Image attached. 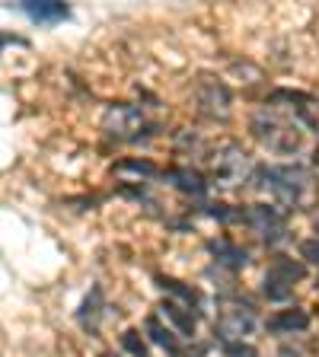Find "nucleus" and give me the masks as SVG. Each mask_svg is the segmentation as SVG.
<instances>
[{
    "mask_svg": "<svg viewBox=\"0 0 319 357\" xmlns=\"http://www.w3.org/2000/svg\"><path fill=\"white\" fill-rule=\"evenodd\" d=\"M268 275L281 278L284 284L294 287V281H304L306 278V268H304V261H294L290 255H275V261H272V268H268Z\"/></svg>",
    "mask_w": 319,
    "mask_h": 357,
    "instance_id": "2eb2a0df",
    "label": "nucleus"
},
{
    "mask_svg": "<svg viewBox=\"0 0 319 357\" xmlns=\"http://www.w3.org/2000/svg\"><path fill=\"white\" fill-rule=\"evenodd\" d=\"M316 287H319V281H316Z\"/></svg>",
    "mask_w": 319,
    "mask_h": 357,
    "instance_id": "a878e982",
    "label": "nucleus"
},
{
    "mask_svg": "<svg viewBox=\"0 0 319 357\" xmlns=\"http://www.w3.org/2000/svg\"><path fill=\"white\" fill-rule=\"evenodd\" d=\"M156 284H160V287L166 290V294H172V297H179L182 300V303L188 306V310H192V306H198L201 303V294L195 287H188V284H182V281H176V278H156Z\"/></svg>",
    "mask_w": 319,
    "mask_h": 357,
    "instance_id": "dca6fc26",
    "label": "nucleus"
},
{
    "mask_svg": "<svg viewBox=\"0 0 319 357\" xmlns=\"http://www.w3.org/2000/svg\"><path fill=\"white\" fill-rule=\"evenodd\" d=\"M259 326L255 312L249 306H230L223 310L214 322V335L221 342H243L246 335H253V328Z\"/></svg>",
    "mask_w": 319,
    "mask_h": 357,
    "instance_id": "423d86ee",
    "label": "nucleus"
},
{
    "mask_svg": "<svg viewBox=\"0 0 319 357\" xmlns=\"http://www.w3.org/2000/svg\"><path fill=\"white\" fill-rule=\"evenodd\" d=\"M20 10L36 22H61V20H67V13H71V10H67L64 3H58V0H22Z\"/></svg>",
    "mask_w": 319,
    "mask_h": 357,
    "instance_id": "1a4fd4ad",
    "label": "nucleus"
},
{
    "mask_svg": "<svg viewBox=\"0 0 319 357\" xmlns=\"http://www.w3.org/2000/svg\"><path fill=\"white\" fill-rule=\"evenodd\" d=\"M223 354L227 357H259V351L246 342H223Z\"/></svg>",
    "mask_w": 319,
    "mask_h": 357,
    "instance_id": "aec40b11",
    "label": "nucleus"
},
{
    "mask_svg": "<svg viewBox=\"0 0 319 357\" xmlns=\"http://www.w3.org/2000/svg\"><path fill=\"white\" fill-rule=\"evenodd\" d=\"M115 172H141V176H156V166L147 160H121L115 163Z\"/></svg>",
    "mask_w": 319,
    "mask_h": 357,
    "instance_id": "6ab92c4d",
    "label": "nucleus"
},
{
    "mask_svg": "<svg viewBox=\"0 0 319 357\" xmlns=\"http://www.w3.org/2000/svg\"><path fill=\"white\" fill-rule=\"evenodd\" d=\"M144 328H147V335H150V342L156 344V348H163L166 354H172V357H182V344H179V338L170 332V328L160 322V316H147V322H144Z\"/></svg>",
    "mask_w": 319,
    "mask_h": 357,
    "instance_id": "9b49d317",
    "label": "nucleus"
},
{
    "mask_svg": "<svg viewBox=\"0 0 319 357\" xmlns=\"http://www.w3.org/2000/svg\"><path fill=\"white\" fill-rule=\"evenodd\" d=\"M300 252H304V259H310L319 265V239H306V243L300 245Z\"/></svg>",
    "mask_w": 319,
    "mask_h": 357,
    "instance_id": "412c9836",
    "label": "nucleus"
},
{
    "mask_svg": "<svg viewBox=\"0 0 319 357\" xmlns=\"http://www.w3.org/2000/svg\"><path fill=\"white\" fill-rule=\"evenodd\" d=\"M208 214H211V217H217V220H230L233 211H227V204H211Z\"/></svg>",
    "mask_w": 319,
    "mask_h": 357,
    "instance_id": "4be33fe9",
    "label": "nucleus"
},
{
    "mask_svg": "<svg viewBox=\"0 0 319 357\" xmlns=\"http://www.w3.org/2000/svg\"><path fill=\"white\" fill-rule=\"evenodd\" d=\"M249 128H253L255 141H259L262 147L275 150V153H297L300 144H304V131H300V125L281 119L272 105H265V109L255 112Z\"/></svg>",
    "mask_w": 319,
    "mask_h": 357,
    "instance_id": "f03ea898",
    "label": "nucleus"
},
{
    "mask_svg": "<svg viewBox=\"0 0 319 357\" xmlns=\"http://www.w3.org/2000/svg\"><path fill=\"white\" fill-rule=\"evenodd\" d=\"M121 344H125L128 354H134V357H147V342L141 338V332H138V328H128V332L121 335Z\"/></svg>",
    "mask_w": 319,
    "mask_h": 357,
    "instance_id": "a211bd4d",
    "label": "nucleus"
},
{
    "mask_svg": "<svg viewBox=\"0 0 319 357\" xmlns=\"http://www.w3.org/2000/svg\"><path fill=\"white\" fill-rule=\"evenodd\" d=\"M166 178H170L172 185L179 188L182 195H192V198H201L205 195V188H208V182H205V176L195 169H188V166H176V169H166Z\"/></svg>",
    "mask_w": 319,
    "mask_h": 357,
    "instance_id": "9d476101",
    "label": "nucleus"
},
{
    "mask_svg": "<svg viewBox=\"0 0 319 357\" xmlns=\"http://www.w3.org/2000/svg\"><path fill=\"white\" fill-rule=\"evenodd\" d=\"M262 294H265L268 300H275V303H284V300H290L294 287L284 284L281 278H275V275H265V281H262Z\"/></svg>",
    "mask_w": 319,
    "mask_h": 357,
    "instance_id": "f3484780",
    "label": "nucleus"
},
{
    "mask_svg": "<svg viewBox=\"0 0 319 357\" xmlns=\"http://www.w3.org/2000/svg\"><path fill=\"white\" fill-rule=\"evenodd\" d=\"M313 163L319 166V144H316V150H313Z\"/></svg>",
    "mask_w": 319,
    "mask_h": 357,
    "instance_id": "b1692460",
    "label": "nucleus"
},
{
    "mask_svg": "<svg viewBox=\"0 0 319 357\" xmlns=\"http://www.w3.org/2000/svg\"><path fill=\"white\" fill-rule=\"evenodd\" d=\"M208 160H211V172H214V178L223 182V185L239 182V178L246 176V169H249V156H246V150L239 147L237 141L217 144L214 153H211Z\"/></svg>",
    "mask_w": 319,
    "mask_h": 357,
    "instance_id": "7ed1b4c3",
    "label": "nucleus"
},
{
    "mask_svg": "<svg viewBox=\"0 0 319 357\" xmlns=\"http://www.w3.org/2000/svg\"><path fill=\"white\" fill-rule=\"evenodd\" d=\"M316 233H319V220H316Z\"/></svg>",
    "mask_w": 319,
    "mask_h": 357,
    "instance_id": "393cba45",
    "label": "nucleus"
},
{
    "mask_svg": "<svg viewBox=\"0 0 319 357\" xmlns=\"http://www.w3.org/2000/svg\"><path fill=\"white\" fill-rule=\"evenodd\" d=\"M208 249H211V255H214L217 265L230 268V271H239V268H246V261H249L246 249L243 245H237L233 239H211Z\"/></svg>",
    "mask_w": 319,
    "mask_h": 357,
    "instance_id": "6e6552de",
    "label": "nucleus"
},
{
    "mask_svg": "<svg viewBox=\"0 0 319 357\" xmlns=\"http://www.w3.org/2000/svg\"><path fill=\"white\" fill-rule=\"evenodd\" d=\"M243 220L259 233V239L265 245H278L284 236H288V223H284L281 211L268 208V204H249V211L243 214Z\"/></svg>",
    "mask_w": 319,
    "mask_h": 357,
    "instance_id": "39448f33",
    "label": "nucleus"
},
{
    "mask_svg": "<svg viewBox=\"0 0 319 357\" xmlns=\"http://www.w3.org/2000/svg\"><path fill=\"white\" fill-rule=\"evenodd\" d=\"M160 312H163L170 322H176V328L182 335H188L192 338L195 335V326H198V319H195V312L188 310V306H182V303H172V300H166L163 306H160Z\"/></svg>",
    "mask_w": 319,
    "mask_h": 357,
    "instance_id": "4468645a",
    "label": "nucleus"
},
{
    "mask_svg": "<svg viewBox=\"0 0 319 357\" xmlns=\"http://www.w3.org/2000/svg\"><path fill=\"white\" fill-rule=\"evenodd\" d=\"M304 328H310V316H306L304 310H281L268 319V332H278V335L304 332Z\"/></svg>",
    "mask_w": 319,
    "mask_h": 357,
    "instance_id": "f8f14e48",
    "label": "nucleus"
},
{
    "mask_svg": "<svg viewBox=\"0 0 319 357\" xmlns=\"http://www.w3.org/2000/svg\"><path fill=\"white\" fill-rule=\"evenodd\" d=\"M77 319L87 332H96L99 328V319H103V287H93L89 290V297L83 300L80 312H77Z\"/></svg>",
    "mask_w": 319,
    "mask_h": 357,
    "instance_id": "ddd939ff",
    "label": "nucleus"
},
{
    "mask_svg": "<svg viewBox=\"0 0 319 357\" xmlns=\"http://www.w3.org/2000/svg\"><path fill=\"white\" fill-rule=\"evenodd\" d=\"M255 188L268 192L281 208H297L310 188V172L300 163L294 166H259L255 169Z\"/></svg>",
    "mask_w": 319,
    "mask_h": 357,
    "instance_id": "f257e3e1",
    "label": "nucleus"
},
{
    "mask_svg": "<svg viewBox=\"0 0 319 357\" xmlns=\"http://www.w3.org/2000/svg\"><path fill=\"white\" fill-rule=\"evenodd\" d=\"M205 351H208L205 344H195L192 351H182V357H205Z\"/></svg>",
    "mask_w": 319,
    "mask_h": 357,
    "instance_id": "5701e85b",
    "label": "nucleus"
},
{
    "mask_svg": "<svg viewBox=\"0 0 319 357\" xmlns=\"http://www.w3.org/2000/svg\"><path fill=\"white\" fill-rule=\"evenodd\" d=\"M198 109L208 119H227L230 115V89L214 77H201L198 80Z\"/></svg>",
    "mask_w": 319,
    "mask_h": 357,
    "instance_id": "0eeeda50",
    "label": "nucleus"
},
{
    "mask_svg": "<svg viewBox=\"0 0 319 357\" xmlns=\"http://www.w3.org/2000/svg\"><path fill=\"white\" fill-rule=\"evenodd\" d=\"M103 128H105V134H112V137H121V141H138V137H141V128H144L141 105H131V102L109 105V109H105V115H103Z\"/></svg>",
    "mask_w": 319,
    "mask_h": 357,
    "instance_id": "20e7f679",
    "label": "nucleus"
}]
</instances>
